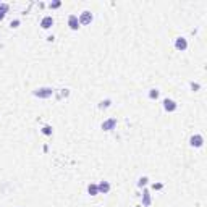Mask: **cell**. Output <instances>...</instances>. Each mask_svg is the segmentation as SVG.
Wrapping results in <instances>:
<instances>
[{
  "label": "cell",
  "mask_w": 207,
  "mask_h": 207,
  "mask_svg": "<svg viewBox=\"0 0 207 207\" xmlns=\"http://www.w3.org/2000/svg\"><path fill=\"white\" fill-rule=\"evenodd\" d=\"M191 88H193V89H196V91H197V89H199V88H201V86H199V84H196V83H191Z\"/></svg>",
  "instance_id": "obj_21"
},
{
  "label": "cell",
  "mask_w": 207,
  "mask_h": 207,
  "mask_svg": "<svg viewBox=\"0 0 207 207\" xmlns=\"http://www.w3.org/2000/svg\"><path fill=\"white\" fill-rule=\"evenodd\" d=\"M175 47H176V50H186L188 49V42H186V39L184 37H178V39L175 41Z\"/></svg>",
  "instance_id": "obj_6"
},
{
  "label": "cell",
  "mask_w": 207,
  "mask_h": 207,
  "mask_svg": "<svg viewBox=\"0 0 207 207\" xmlns=\"http://www.w3.org/2000/svg\"><path fill=\"white\" fill-rule=\"evenodd\" d=\"M149 97H150V99H157V97H159V89H150Z\"/></svg>",
  "instance_id": "obj_16"
},
{
  "label": "cell",
  "mask_w": 207,
  "mask_h": 207,
  "mask_svg": "<svg viewBox=\"0 0 207 207\" xmlns=\"http://www.w3.org/2000/svg\"><path fill=\"white\" fill-rule=\"evenodd\" d=\"M88 193H89L91 196H97V194H99L97 184H89V186H88Z\"/></svg>",
  "instance_id": "obj_11"
},
{
  "label": "cell",
  "mask_w": 207,
  "mask_h": 207,
  "mask_svg": "<svg viewBox=\"0 0 207 207\" xmlns=\"http://www.w3.org/2000/svg\"><path fill=\"white\" fill-rule=\"evenodd\" d=\"M152 188H154V189H162L164 184L162 183H157V184H152Z\"/></svg>",
  "instance_id": "obj_18"
},
{
  "label": "cell",
  "mask_w": 207,
  "mask_h": 207,
  "mask_svg": "<svg viewBox=\"0 0 207 207\" xmlns=\"http://www.w3.org/2000/svg\"><path fill=\"white\" fill-rule=\"evenodd\" d=\"M117 126V118H109V120H105L102 123V129L104 131H112Z\"/></svg>",
  "instance_id": "obj_4"
},
{
  "label": "cell",
  "mask_w": 207,
  "mask_h": 207,
  "mask_svg": "<svg viewBox=\"0 0 207 207\" xmlns=\"http://www.w3.org/2000/svg\"><path fill=\"white\" fill-rule=\"evenodd\" d=\"M33 94L36 97H39V99H49V97H52L55 94V91L52 88H39V89H36Z\"/></svg>",
  "instance_id": "obj_1"
},
{
  "label": "cell",
  "mask_w": 207,
  "mask_h": 207,
  "mask_svg": "<svg viewBox=\"0 0 207 207\" xmlns=\"http://www.w3.org/2000/svg\"><path fill=\"white\" fill-rule=\"evenodd\" d=\"M53 26V18L52 16H44L41 20V28L42 29H49V28Z\"/></svg>",
  "instance_id": "obj_5"
},
{
  "label": "cell",
  "mask_w": 207,
  "mask_h": 207,
  "mask_svg": "<svg viewBox=\"0 0 207 207\" xmlns=\"http://www.w3.org/2000/svg\"><path fill=\"white\" fill-rule=\"evenodd\" d=\"M70 96V89H60V92L57 94V99L62 100L63 97H68Z\"/></svg>",
  "instance_id": "obj_12"
},
{
  "label": "cell",
  "mask_w": 207,
  "mask_h": 207,
  "mask_svg": "<svg viewBox=\"0 0 207 207\" xmlns=\"http://www.w3.org/2000/svg\"><path fill=\"white\" fill-rule=\"evenodd\" d=\"M42 134H45V136H52V126H49V125L42 126Z\"/></svg>",
  "instance_id": "obj_14"
},
{
  "label": "cell",
  "mask_w": 207,
  "mask_h": 207,
  "mask_svg": "<svg viewBox=\"0 0 207 207\" xmlns=\"http://www.w3.org/2000/svg\"><path fill=\"white\" fill-rule=\"evenodd\" d=\"M164 109H165L167 112H175V110H176V102L172 100V99H165V100H164Z\"/></svg>",
  "instance_id": "obj_8"
},
{
  "label": "cell",
  "mask_w": 207,
  "mask_h": 207,
  "mask_svg": "<svg viewBox=\"0 0 207 207\" xmlns=\"http://www.w3.org/2000/svg\"><path fill=\"white\" fill-rule=\"evenodd\" d=\"M68 26H70V29H73V31L79 29V20H78L76 15H70L68 16Z\"/></svg>",
  "instance_id": "obj_2"
},
{
  "label": "cell",
  "mask_w": 207,
  "mask_h": 207,
  "mask_svg": "<svg viewBox=\"0 0 207 207\" xmlns=\"http://www.w3.org/2000/svg\"><path fill=\"white\" fill-rule=\"evenodd\" d=\"M8 8H10V7H8V3H0V21H2L3 18H5Z\"/></svg>",
  "instance_id": "obj_10"
},
{
  "label": "cell",
  "mask_w": 207,
  "mask_h": 207,
  "mask_svg": "<svg viewBox=\"0 0 207 207\" xmlns=\"http://www.w3.org/2000/svg\"><path fill=\"white\" fill-rule=\"evenodd\" d=\"M189 143H191L193 147H201L202 143H204V138H202L201 134H194V136L189 139Z\"/></svg>",
  "instance_id": "obj_7"
},
{
  "label": "cell",
  "mask_w": 207,
  "mask_h": 207,
  "mask_svg": "<svg viewBox=\"0 0 207 207\" xmlns=\"http://www.w3.org/2000/svg\"><path fill=\"white\" fill-rule=\"evenodd\" d=\"M78 20H79V24H89L91 21H92V13L91 12H83L81 15H79V18H78Z\"/></svg>",
  "instance_id": "obj_3"
},
{
  "label": "cell",
  "mask_w": 207,
  "mask_h": 207,
  "mask_svg": "<svg viewBox=\"0 0 207 207\" xmlns=\"http://www.w3.org/2000/svg\"><path fill=\"white\" fill-rule=\"evenodd\" d=\"M146 183H147V178H146V176H143V178H139V181H138V186H139V188H143V186H144Z\"/></svg>",
  "instance_id": "obj_17"
},
{
  "label": "cell",
  "mask_w": 207,
  "mask_h": 207,
  "mask_svg": "<svg viewBox=\"0 0 207 207\" xmlns=\"http://www.w3.org/2000/svg\"><path fill=\"white\" fill-rule=\"evenodd\" d=\"M110 105H112V100H110V99H107V100H102V102L99 104V109H100V110H104V109H109Z\"/></svg>",
  "instance_id": "obj_13"
},
{
  "label": "cell",
  "mask_w": 207,
  "mask_h": 207,
  "mask_svg": "<svg viewBox=\"0 0 207 207\" xmlns=\"http://www.w3.org/2000/svg\"><path fill=\"white\" fill-rule=\"evenodd\" d=\"M150 204V196H149V193L147 191H144V201H143V205L144 207H147Z\"/></svg>",
  "instance_id": "obj_15"
},
{
  "label": "cell",
  "mask_w": 207,
  "mask_h": 207,
  "mask_svg": "<svg viewBox=\"0 0 207 207\" xmlns=\"http://www.w3.org/2000/svg\"><path fill=\"white\" fill-rule=\"evenodd\" d=\"M18 24H20V20H15V21H12V23H10V26H12V28H18Z\"/></svg>",
  "instance_id": "obj_19"
},
{
  "label": "cell",
  "mask_w": 207,
  "mask_h": 207,
  "mask_svg": "<svg viewBox=\"0 0 207 207\" xmlns=\"http://www.w3.org/2000/svg\"><path fill=\"white\" fill-rule=\"evenodd\" d=\"M97 188H99V193H102V194H107V193L110 191V184H109V181H100V183L97 184Z\"/></svg>",
  "instance_id": "obj_9"
},
{
  "label": "cell",
  "mask_w": 207,
  "mask_h": 207,
  "mask_svg": "<svg viewBox=\"0 0 207 207\" xmlns=\"http://www.w3.org/2000/svg\"><path fill=\"white\" fill-rule=\"evenodd\" d=\"M60 5H62L60 2H53V3H50V8H58Z\"/></svg>",
  "instance_id": "obj_20"
}]
</instances>
